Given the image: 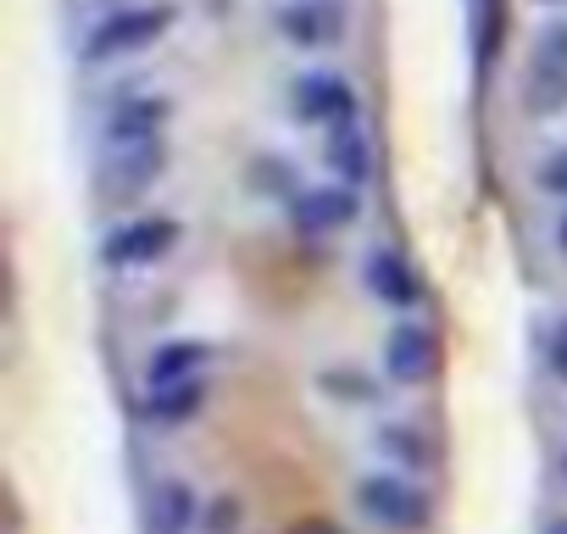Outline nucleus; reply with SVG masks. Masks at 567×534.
<instances>
[{
  "instance_id": "obj_1",
  "label": "nucleus",
  "mask_w": 567,
  "mask_h": 534,
  "mask_svg": "<svg viewBox=\"0 0 567 534\" xmlns=\"http://www.w3.org/2000/svg\"><path fill=\"white\" fill-rule=\"evenodd\" d=\"M173 29H178V7H173V0H128V7H112V12H101L90 23L79 57L90 68H106V62H123V57H145Z\"/></svg>"
},
{
  "instance_id": "obj_2",
  "label": "nucleus",
  "mask_w": 567,
  "mask_h": 534,
  "mask_svg": "<svg viewBox=\"0 0 567 534\" xmlns=\"http://www.w3.org/2000/svg\"><path fill=\"white\" fill-rule=\"evenodd\" d=\"M351 501L357 512L384 528V534H429L434 528V495L412 479V473H395V468H379V473H362L351 484Z\"/></svg>"
},
{
  "instance_id": "obj_3",
  "label": "nucleus",
  "mask_w": 567,
  "mask_h": 534,
  "mask_svg": "<svg viewBox=\"0 0 567 534\" xmlns=\"http://www.w3.org/2000/svg\"><path fill=\"white\" fill-rule=\"evenodd\" d=\"M523 112L539 117V123L567 112V18H545L528 34V51H523Z\"/></svg>"
},
{
  "instance_id": "obj_4",
  "label": "nucleus",
  "mask_w": 567,
  "mask_h": 534,
  "mask_svg": "<svg viewBox=\"0 0 567 534\" xmlns=\"http://www.w3.org/2000/svg\"><path fill=\"white\" fill-rule=\"evenodd\" d=\"M178 239H184V223L173 212H134V217H123L101 234L95 256L112 274H134V267H156L162 256H173Z\"/></svg>"
},
{
  "instance_id": "obj_5",
  "label": "nucleus",
  "mask_w": 567,
  "mask_h": 534,
  "mask_svg": "<svg viewBox=\"0 0 567 534\" xmlns=\"http://www.w3.org/2000/svg\"><path fill=\"white\" fill-rule=\"evenodd\" d=\"M284 101H290V117L301 129H340L357 117V84L334 68H307L290 79V90H284Z\"/></svg>"
},
{
  "instance_id": "obj_6",
  "label": "nucleus",
  "mask_w": 567,
  "mask_h": 534,
  "mask_svg": "<svg viewBox=\"0 0 567 534\" xmlns=\"http://www.w3.org/2000/svg\"><path fill=\"white\" fill-rule=\"evenodd\" d=\"M167 173V140H145V145H112L101 151V167H95V189L106 206H134L140 195L156 189V178Z\"/></svg>"
},
{
  "instance_id": "obj_7",
  "label": "nucleus",
  "mask_w": 567,
  "mask_h": 534,
  "mask_svg": "<svg viewBox=\"0 0 567 534\" xmlns=\"http://www.w3.org/2000/svg\"><path fill=\"white\" fill-rule=\"evenodd\" d=\"M384 379L401 390H423L440 379V335L423 318H401L384 335Z\"/></svg>"
},
{
  "instance_id": "obj_8",
  "label": "nucleus",
  "mask_w": 567,
  "mask_h": 534,
  "mask_svg": "<svg viewBox=\"0 0 567 534\" xmlns=\"http://www.w3.org/2000/svg\"><path fill=\"white\" fill-rule=\"evenodd\" d=\"M272 29L296 51H329V45L346 40L351 12H346V0H284L272 12Z\"/></svg>"
},
{
  "instance_id": "obj_9",
  "label": "nucleus",
  "mask_w": 567,
  "mask_h": 534,
  "mask_svg": "<svg viewBox=\"0 0 567 534\" xmlns=\"http://www.w3.org/2000/svg\"><path fill=\"white\" fill-rule=\"evenodd\" d=\"M290 223H296L307 239H334V234H346L351 223H362V189L307 184V189L290 201Z\"/></svg>"
},
{
  "instance_id": "obj_10",
  "label": "nucleus",
  "mask_w": 567,
  "mask_h": 534,
  "mask_svg": "<svg viewBox=\"0 0 567 534\" xmlns=\"http://www.w3.org/2000/svg\"><path fill=\"white\" fill-rule=\"evenodd\" d=\"M362 285H368L373 301H384V307L401 312V318L423 307V279H417L412 256L395 250V245H373V250L362 256Z\"/></svg>"
},
{
  "instance_id": "obj_11",
  "label": "nucleus",
  "mask_w": 567,
  "mask_h": 534,
  "mask_svg": "<svg viewBox=\"0 0 567 534\" xmlns=\"http://www.w3.org/2000/svg\"><path fill=\"white\" fill-rule=\"evenodd\" d=\"M323 162H329L334 184H346V189H368L373 173H379V145H373L368 123L351 117V123L329 129V134H323Z\"/></svg>"
},
{
  "instance_id": "obj_12",
  "label": "nucleus",
  "mask_w": 567,
  "mask_h": 534,
  "mask_svg": "<svg viewBox=\"0 0 567 534\" xmlns=\"http://www.w3.org/2000/svg\"><path fill=\"white\" fill-rule=\"evenodd\" d=\"M167 117H173V101L167 95H128L106 112V129H101V151L112 145H145V140H167Z\"/></svg>"
},
{
  "instance_id": "obj_13",
  "label": "nucleus",
  "mask_w": 567,
  "mask_h": 534,
  "mask_svg": "<svg viewBox=\"0 0 567 534\" xmlns=\"http://www.w3.org/2000/svg\"><path fill=\"white\" fill-rule=\"evenodd\" d=\"M200 517H206V506H200V490L189 479L173 473V479L151 484V495H145V528L151 534H195Z\"/></svg>"
},
{
  "instance_id": "obj_14",
  "label": "nucleus",
  "mask_w": 567,
  "mask_h": 534,
  "mask_svg": "<svg viewBox=\"0 0 567 534\" xmlns=\"http://www.w3.org/2000/svg\"><path fill=\"white\" fill-rule=\"evenodd\" d=\"M212 362H217V346H212V340L178 335V340H162V346L145 357V384H151V390H167V384H184V379H206Z\"/></svg>"
},
{
  "instance_id": "obj_15",
  "label": "nucleus",
  "mask_w": 567,
  "mask_h": 534,
  "mask_svg": "<svg viewBox=\"0 0 567 534\" xmlns=\"http://www.w3.org/2000/svg\"><path fill=\"white\" fill-rule=\"evenodd\" d=\"M206 401H212V384H206V379H184V384L151 390L140 412H145L151 423H162V429H184V423H195V418L206 412Z\"/></svg>"
},
{
  "instance_id": "obj_16",
  "label": "nucleus",
  "mask_w": 567,
  "mask_h": 534,
  "mask_svg": "<svg viewBox=\"0 0 567 534\" xmlns=\"http://www.w3.org/2000/svg\"><path fill=\"white\" fill-rule=\"evenodd\" d=\"M379 451H384V462L395 468V473H429L434 468V445H429V434L417 429V423H384L379 434Z\"/></svg>"
},
{
  "instance_id": "obj_17",
  "label": "nucleus",
  "mask_w": 567,
  "mask_h": 534,
  "mask_svg": "<svg viewBox=\"0 0 567 534\" xmlns=\"http://www.w3.org/2000/svg\"><path fill=\"white\" fill-rule=\"evenodd\" d=\"M245 173H250V195H267V201H296V195L307 189L284 156H256Z\"/></svg>"
},
{
  "instance_id": "obj_18",
  "label": "nucleus",
  "mask_w": 567,
  "mask_h": 534,
  "mask_svg": "<svg viewBox=\"0 0 567 534\" xmlns=\"http://www.w3.org/2000/svg\"><path fill=\"white\" fill-rule=\"evenodd\" d=\"M318 384H323L340 407H373V401H379V384H373V379H362V373H351V368H329Z\"/></svg>"
},
{
  "instance_id": "obj_19",
  "label": "nucleus",
  "mask_w": 567,
  "mask_h": 534,
  "mask_svg": "<svg viewBox=\"0 0 567 534\" xmlns=\"http://www.w3.org/2000/svg\"><path fill=\"white\" fill-rule=\"evenodd\" d=\"M539 362H545V373L567 390V312L545 324V335H539Z\"/></svg>"
},
{
  "instance_id": "obj_20",
  "label": "nucleus",
  "mask_w": 567,
  "mask_h": 534,
  "mask_svg": "<svg viewBox=\"0 0 567 534\" xmlns=\"http://www.w3.org/2000/svg\"><path fill=\"white\" fill-rule=\"evenodd\" d=\"M534 184H539V195L567 201V140H561V145H550V151L534 162Z\"/></svg>"
},
{
  "instance_id": "obj_21",
  "label": "nucleus",
  "mask_w": 567,
  "mask_h": 534,
  "mask_svg": "<svg viewBox=\"0 0 567 534\" xmlns=\"http://www.w3.org/2000/svg\"><path fill=\"white\" fill-rule=\"evenodd\" d=\"M239 523H245V501H239V495H217V501L206 506V517H200L206 534H239Z\"/></svg>"
},
{
  "instance_id": "obj_22",
  "label": "nucleus",
  "mask_w": 567,
  "mask_h": 534,
  "mask_svg": "<svg viewBox=\"0 0 567 534\" xmlns=\"http://www.w3.org/2000/svg\"><path fill=\"white\" fill-rule=\"evenodd\" d=\"M556 250H561V256H567V212H561V217H556Z\"/></svg>"
},
{
  "instance_id": "obj_23",
  "label": "nucleus",
  "mask_w": 567,
  "mask_h": 534,
  "mask_svg": "<svg viewBox=\"0 0 567 534\" xmlns=\"http://www.w3.org/2000/svg\"><path fill=\"white\" fill-rule=\"evenodd\" d=\"M545 534H567V517H550V523H545Z\"/></svg>"
},
{
  "instance_id": "obj_24",
  "label": "nucleus",
  "mask_w": 567,
  "mask_h": 534,
  "mask_svg": "<svg viewBox=\"0 0 567 534\" xmlns=\"http://www.w3.org/2000/svg\"><path fill=\"white\" fill-rule=\"evenodd\" d=\"M489 7H495V0H489ZM473 12H484V0H473Z\"/></svg>"
},
{
  "instance_id": "obj_25",
  "label": "nucleus",
  "mask_w": 567,
  "mask_h": 534,
  "mask_svg": "<svg viewBox=\"0 0 567 534\" xmlns=\"http://www.w3.org/2000/svg\"><path fill=\"white\" fill-rule=\"evenodd\" d=\"M561 479H567V451H561Z\"/></svg>"
}]
</instances>
